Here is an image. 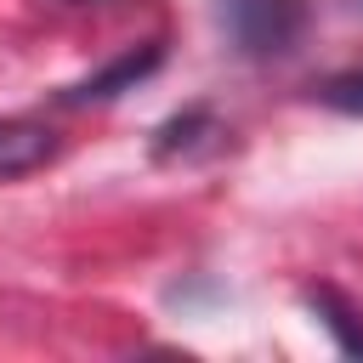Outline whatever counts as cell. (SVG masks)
<instances>
[{
	"instance_id": "obj_6",
	"label": "cell",
	"mask_w": 363,
	"mask_h": 363,
	"mask_svg": "<svg viewBox=\"0 0 363 363\" xmlns=\"http://www.w3.org/2000/svg\"><path fill=\"white\" fill-rule=\"evenodd\" d=\"M323 108H335V113H352V119H363V68H346V74H329L318 91H312Z\"/></svg>"
},
{
	"instance_id": "obj_5",
	"label": "cell",
	"mask_w": 363,
	"mask_h": 363,
	"mask_svg": "<svg viewBox=\"0 0 363 363\" xmlns=\"http://www.w3.org/2000/svg\"><path fill=\"white\" fill-rule=\"evenodd\" d=\"M210 136H221V125H216V113L210 108H187V113H176V119H164L159 130H153V159H187V153H199Z\"/></svg>"
},
{
	"instance_id": "obj_2",
	"label": "cell",
	"mask_w": 363,
	"mask_h": 363,
	"mask_svg": "<svg viewBox=\"0 0 363 363\" xmlns=\"http://www.w3.org/2000/svg\"><path fill=\"white\" fill-rule=\"evenodd\" d=\"M164 62V40H142V45H130V51H119L108 68H96V74H85L79 85H68L62 91V102L68 108H91V102H113V96H125V91H136L153 68Z\"/></svg>"
},
{
	"instance_id": "obj_7",
	"label": "cell",
	"mask_w": 363,
	"mask_h": 363,
	"mask_svg": "<svg viewBox=\"0 0 363 363\" xmlns=\"http://www.w3.org/2000/svg\"><path fill=\"white\" fill-rule=\"evenodd\" d=\"M68 6H113V0H68Z\"/></svg>"
},
{
	"instance_id": "obj_1",
	"label": "cell",
	"mask_w": 363,
	"mask_h": 363,
	"mask_svg": "<svg viewBox=\"0 0 363 363\" xmlns=\"http://www.w3.org/2000/svg\"><path fill=\"white\" fill-rule=\"evenodd\" d=\"M216 23L238 57L272 62L289 57L306 34V0H216Z\"/></svg>"
},
{
	"instance_id": "obj_3",
	"label": "cell",
	"mask_w": 363,
	"mask_h": 363,
	"mask_svg": "<svg viewBox=\"0 0 363 363\" xmlns=\"http://www.w3.org/2000/svg\"><path fill=\"white\" fill-rule=\"evenodd\" d=\"M51 153H57L51 125H40V119H0V182L40 170Z\"/></svg>"
},
{
	"instance_id": "obj_4",
	"label": "cell",
	"mask_w": 363,
	"mask_h": 363,
	"mask_svg": "<svg viewBox=\"0 0 363 363\" xmlns=\"http://www.w3.org/2000/svg\"><path fill=\"white\" fill-rule=\"evenodd\" d=\"M306 306H312V318L329 329V340H335L346 357H363V312H357L335 284H312V289H306Z\"/></svg>"
}]
</instances>
